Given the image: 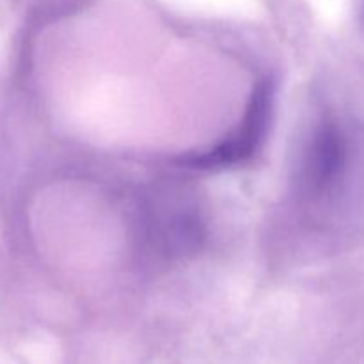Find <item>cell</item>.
Segmentation results:
<instances>
[{"label": "cell", "mask_w": 364, "mask_h": 364, "mask_svg": "<svg viewBox=\"0 0 364 364\" xmlns=\"http://www.w3.org/2000/svg\"><path fill=\"white\" fill-rule=\"evenodd\" d=\"M343 155L345 148L341 135L338 134L336 128L323 127L316 134L309 153V178H313V181L318 185L331 181L343 164Z\"/></svg>", "instance_id": "obj_2"}, {"label": "cell", "mask_w": 364, "mask_h": 364, "mask_svg": "<svg viewBox=\"0 0 364 364\" xmlns=\"http://www.w3.org/2000/svg\"><path fill=\"white\" fill-rule=\"evenodd\" d=\"M272 100L274 89L270 80L259 82L252 91L247 112L237 130L223 142H219L215 148L198 153V155L185 156L181 162L191 167H199V169H212V167L235 166V164H242L251 159L265 137L270 112H272Z\"/></svg>", "instance_id": "obj_1"}]
</instances>
